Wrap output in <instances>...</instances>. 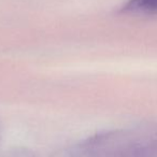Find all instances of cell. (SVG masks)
<instances>
[{
    "instance_id": "6da1fadb",
    "label": "cell",
    "mask_w": 157,
    "mask_h": 157,
    "mask_svg": "<svg viewBox=\"0 0 157 157\" xmlns=\"http://www.w3.org/2000/svg\"><path fill=\"white\" fill-rule=\"evenodd\" d=\"M122 11L126 14L150 16L157 14V0H128Z\"/></svg>"
}]
</instances>
